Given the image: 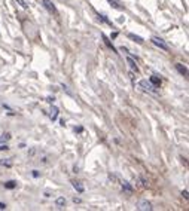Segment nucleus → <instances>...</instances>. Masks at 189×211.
<instances>
[{"label":"nucleus","mask_w":189,"mask_h":211,"mask_svg":"<svg viewBox=\"0 0 189 211\" xmlns=\"http://www.w3.org/2000/svg\"><path fill=\"white\" fill-rule=\"evenodd\" d=\"M139 88L141 91H145V92H151V94H156V92H158V86L152 85L149 80H140L139 82Z\"/></svg>","instance_id":"obj_1"},{"label":"nucleus","mask_w":189,"mask_h":211,"mask_svg":"<svg viewBox=\"0 0 189 211\" xmlns=\"http://www.w3.org/2000/svg\"><path fill=\"white\" fill-rule=\"evenodd\" d=\"M152 40V43L155 45V46H158L159 49H162V51H168V45L162 40V39H159V37H152L151 39Z\"/></svg>","instance_id":"obj_2"},{"label":"nucleus","mask_w":189,"mask_h":211,"mask_svg":"<svg viewBox=\"0 0 189 211\" xmlns=\"http://www.w3.org/2000/svg\"><path fill=\"white\" fill-rule=\"evenodd\" d=\"M43 6H45V9H46L48 12H51V14H54V15H58V11L55 8V5L51 2V0H43Z\"/></svg>","instance_id":"obj_3"},{"label":"nucleus","mask_w":189,"mask_h":211,"mask_svg":"<svg viewBox=\"0 0 189 211\" xmlns=\"http://www.w3.org/2000/svg\"><path fill=\"white\" fill-rule=\"evenodd\" d=\"M137 208H139L140 211H151V210H152V205H151V202H149V201H146V199H141V201L139 202Z\"/></svg>","instance_id":"obj_4"},{"label":"nucleus","mask_w":189,"mask_h":211,"mask_svg":"<svg viewBox=\"0 0 189 211\" xmlns=\"http://www.w3.org/2000/svg\"><path fill=\"white\" fill-rule=\"evenodd\" d=\"M174 67H176V70H177V71H179V73H180L182 76H186V75H188V69L185 67L183 64H180V63H176V64H174Z\"/></svg>","instance_id":"obj_5"},{"label":"nucleus","mask_w":189,"mask_h":211,"mask_svg":"<svg viewBox=\"0 0 189 211\" xmlns=\"http://www.w3.org/2000/svg\"><path fill=\"white\" fill-rule=\"evenodd\" d=\"M55 205H57L58 210H63L64 207H66V198H63V196L57 198V199H55Z\"/></svg>","instance_id":"obj_6"},{"label":"nucleus","mask_w":189,"mask_h":211,"mask_svg":"<svg viewBox=\"0 0 189 211\" xmlns=\"http://www.w3.org/2000/svg\"><path fill=\"white\" fill-rule=\"evenodd\" d=\"M58 113H60V110H58V107H55V106H52L51 110H49V117L52 121H55L58 117Z\"/></svg>","instance_id":"obj_7"},{"label":"nucleus","mask_w":189,"mask_h":211,"mask_svg":"<svg viewBox=\"0 0 189 211\" xmlns=\"http://www.w3.org/2000/svg\"><path fill=\"white\" fill-rule=\"evenodd\" d=\"M121 184H122V190H125V192H128V193H133V186L130 184L128 181H121Z\"/></svg>","instance_id":"obj_8"},{"label":"nucleus","mask_w":189,"mask_h":211,"mask_svg":"<svg viewBox=\"0 0 189 211\" xmlns=\"http://www.w3.org/2000/svg\"><path fill=\"white\" fill-rule=\"evenodd\" d=\"M71 184H73V187L76 189V192L83 193V190H85V187L82 186V183H81V181H71Z\"/></svg>","instance_id":"obj_9"},{"label":"nucleus","mask_w":189,"mask_h":211,"mask_svg":"<svg viewBox=\"0 0 189 211\" xmlns=\"http://www.w3.org/2000/svg\"><path fill=\"white\" fill-rule=\"evenodd\" d=\"M127 61H128V64H130V67H131L135 73H139V67H137V64H135V61L133 60L131 57H127Z\"/></svg>","instance_id":"obj_10"},{"label":"nucleus","mask_w":189,"mask_h":211,"mask_svg":"<svg viewBox=\"0 0 189 211\" xmlns=\"http://www.w3.org/2000/svg\"><path fill=\"white\" fill-rule=\"evenodd\" d=\"M107 2H109L110 6H112V8H115V9H118V11H122V9H124L122 5L118 2V0H107Z\"/></svg>","instance_id":"obj_11"},{"label":"nucleus","mask_w":189,"mask_h":211,"mask_svg":"<svg viewBox=\"0 0 189 211\" xmlns=\"http://www.w3.org/2000/svg\"><path fill=\"white\" fill-rule=\"evenodd\" d=\"M0 165H2V167H8V168H11V167H12V159H11V158L2 159V161H0Z\"/></svg>","instance_id":"obj_12"},{"label":"nucleus","mask_w":189,"mask_h":211,"mask_svg":"<svg viewBox=\"0 0 189 211\" xmlns=\"http://www.w3.org/2000/svg\"><path fill=\"white\" fill-rule=\"evenodd\" d=\"M149 82H151L152 85H155V86H158V88H159V85H161V79H159V77H156V76H151Z\"/></svg>","instance_id":"obj_13"},{"label":"nucleus","mask_w":189,"mask_h":211,"mask_svg":"<svg viewBox=\"0 0 189 211\" xmlns=\"http://www.w3.org/2000/svg\"><path fill=\"white\" fill-rule=\"evenodd\" d=\"M128 37L130 39H133L134 42H137V43H143L145 40H143V37H140V36H135V34H133V33H128Z\"/></svg>","instance_id":"obj_14"},{"label":"nucleus","mask_w":189,"mask_h":211,"mask_svg":"<svg viewBox=\"0 0 189 211\" xmlns=\"http://www.w3.org/2000/svg\"><path fill=\"white\" fill-rule=\"evenodd\" d=\"M101 37H103V40H104V43H106V45H107V46H109V48H110V49H112L113 52H116V49L113 48V45H112V43H110V40H109V37H107L106 34H101Z\"/></svg>","instance_id":"obj_15"},{"label":"nucleus","mask_w":189,"mask_h":211,"mask_svg":"<svg viewBox=\"0 0 189 211\" xmlns=\"http://www.w3.org/2000/svg\"><path fill=\"white\" fill-rule=\"evenodd\" d=\"M3 184H5L6 189H15V187H17V181H14V180L6 181V183H3Z\"/></svg>","instance_id":"obj_16"},{"label":"nucleus","mask_w":189,"mask_h":211,"mask_svg":"<svg viewBox=\"0 0 189 211\" xmlns=\"http://www.w3.org/2000/svg\"><path fill=\"white\" fill-rule=\"evenodd\" d=\"M11 140V134L9 133H5L2 134V137H0V143H8Z\"/></svg>","instance_id":"obj_17"},{"label":"nucleus","mask_w":189,"mask_h":211,"mask_svg":"<svg viewBox=\"0 0 189 211\" xmlns=\"http://www.w3.org/2000/svg\"><path fill=\"white\" fill-rule=\"evenodd\" d=\"M98 18L101 19V21H104V22H107V24L110 25V27L113 28V24H112V21H109V19H107V16H106V15H103V14H98Z\"/></svg>","instance_id":"obj_18"},{"label":"nucleus","mask_w":189,"mask_h":211,"mask_svg":"<svg viewBox=\"0 0 189 211\" xmlns=\"http://www.w3.org/2000/svg\"><path fill=\"white\" fill-rule=\"evenodd\" d=\"M9 146H8V143H0V150H8Z\"/></svg>","instance_id":"obj_19"},{"label":"nucleus","mask_w":189,"mask_h":211,"mask_svg":"<svg viewBox=\"0 0 189 211\" xmlns=\"http://www.w3.org/2000/svg\"><path fill=\"white\" fill-rule=\"evenodd\" d=\"M17 2H18L19 5H21V6H22V8H27V6H28L27 3H25V2H24V0H17Z\"/></svg>","instance_id":"obj_20"},{"label":"nucleus","mask_w":189,"mask_h":211,"mask_svg":"<svg viewBox=\"0 0 189 211\" xmlns=\"http://www.w3.org/2000/svg\"><path fill=\"white\" fill-rule=\"evenodd\" d=\"M73 202H75V204H81L82 199H81V198H76V196H75V198H73Z\"/></svg>","instance_id":"obj_21"},{"label":"nucleus","mask_w":189,"mask_h":211,"mask_svg":"<svg viewBox=\"0 0 189 211\" xmlns=\"http://www.w3.org/2000/svg\"><path fill=\"white\" fill-rule=\"evenodd\" d=\"M182 195L185 196V199H188V198H189V196H188V190H183V192H182Z\"/></svg>","instance_id":"obj_22"},{"label":"nucleus","mask_w":189,"mask_h":211,"mask_svg":"<svg viewBox=\"0 0 189 211\" xmlns=\"http://www.w3.org/2000/svg\"><path fill=\"white\" fill-rule=\"evenodd\" d=\"M0 210H6V204H3V202H0Z\"/></svg>","instance_id":"obj_23"},{"label":"nucleus","mask_w":189,"mask_h":211,"mask_svg":"<svg viewBox=\"0 0 189 211\" xmlns=\"http://www.w3.org/2000/svg\"><path fill=\"white\" fill-rule=\"evenodd\" d=\"M33 177H39V171H36V169L33 171Z\"/></svg>","instance_id":"obj_24"},{"label":"nucleus","mask_w":189,"mask_h":211,"mask_svg":"<svg viewBox=\"0 0 189 211\" xmlns=\"http://www.w3.org/2000/svg\"><path fill=\"white\" fill-rule=\"evenodd\" d=\"M46 101H48V103H52V101H54V98H52V97H48Z\"/></svg>","instance_id":"obj_25"},{"label":"nucleus","mask_w":189,"mask_h":211,"mask_svg":"<svg viewBox=\"0 0 189 211\" xmlns=\"http://www.w3.org/2000/svg\"><path fill=\"white\" fill-rule=\"evenodd\" d=\"M75 131H77V133H82V127H77V128H75Z\"/></svg>","instance_id":"obj_26"}]
</instances>
